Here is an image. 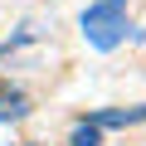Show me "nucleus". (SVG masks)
I'll list each match as a JSON object with an SVG mask.
<instances>
[{"label":"nucleus","mask_w":146,"mask_h":146,"mask_svg":"<svg viewBox=\"0 0 146 146\" xmlns=\"http://www.w3.org/2000/svg\"><path fill=\"white\" fill-rule=\"evenodd\" d=\"M68 146H102V127L78 122V127H73V141H68Z\"/></svg>","instance_id":"4"},{"label":"nucleus","mask_w":146,"mask_h":146,"mask_svg":"<svg viewBox=\"0 0 146 146\" xmlns=\"http://www.w3.org/2000/svg\"><path fill=\"white\" fill-rule=\"evenodd\" d=\"M83 34L93 49H117L127 39V0H93L83 10Z\"/></svg>","instance_id":"1"},{"label":"nucleus","mask_w":146,"mask_h":146,"mask_svg":"<svg viewBox=\"0 0 146 146\" xmlns=\"http://www.w3.org/2000/svg\"><path fill=\"white\" fill-rule=\"evenodd\" d=\"M88 122L93 127H136V122H146V107H98Z\"/></svg>","instance_id":"2"},{"label":"nucleus","mask_w":146,"mask_h":146,"mask_svg":"<svg viewBox=\"0 0 146 146\" xmlns=\"http://www.w3.org/2000/svg\"><path fill=\"white\" fill-rule=\"evenodd\" d=\"M25 112H29V98L10 83H0V122H20Z\"/></svg>","instance_id":"3"}]
</instances>
